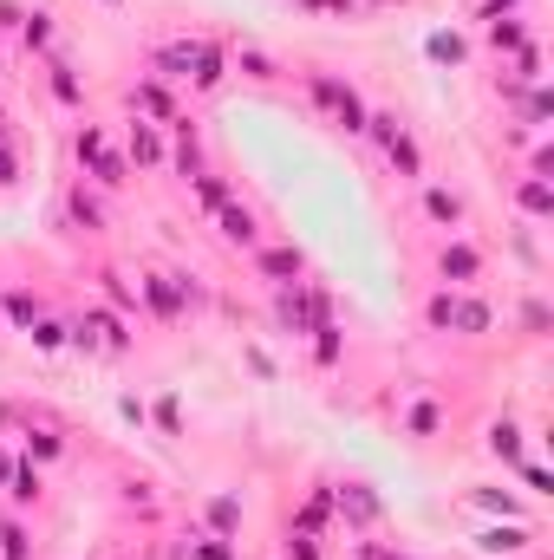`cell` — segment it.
<instances>
[{
  "mask_svg": "<svg viewBox=\"0 0 554 560\" xmlns=\"http://www.w3.org/2000/svg\"><path fill=\"white\" fill-rule=\"evenodd\" d=\"M313 358H320V366H340V326H320V339H313Z\"/></svg>",
  "mask_w": 554,
  "mask_h": 560,
  "instance_id": "603a6c76",
  "label": "cell"
},
{
  "mask_svg": "<svg viewBox=\"0 0 554 560\" xmlns=\"http://www.w3.org/2000/svg\"><path fill=\"white\" fill-rule=\"evenodd\" d=\"M332 313H326V294L320 287H300L294 280V294H281V326H294V332H320Z\"/></svg>",
  "mask_w": 554,
  "mask_h": 560,
  "instance_id": "3957f363",
  "label": "cell"
},
{
  "mask_svg": "<svg viewBox=\"0 0 554 560\" xmlns=\"http://www.w3.org/2000/svg\"><path fill=\"white\" fill-rule=\"evenodd\" d=\"M52 40V26H46V14H33V20H26V46H46Z\"/></svg>",
  "mask_w": 554,
  "mask_h": 560,
  "instance_id": "1f68e13d",
  "label": "cell"
},
{
  "mask_svg": "<svg viewBox=\"0 0 554 560\" xmlns=\"http://www.w3.org/2000/svg\"><path fill=\"white\" fill-rule=\"evenodd\" d=\"M215 215H222V235H229V241H255V215H248V209H229V203H222Z\"/></svg>",
  "mask_w": 554,
  "mask_h": 560,
  "instance_id": "5bb4252c",
  "label": "cell"
},
{
  "mask_svg": "<svg viewBox=\"0 0 554 560\" xmlns=\"http://www.w3.org/2000/svg\"><path fill=\"white\" fill-rule=\"evenodd\" d=\"M261 274H274V280H300V248H268V255H261Z\"/></svg>",
  "mask_w": 554,
  "mask_h": 560,
  "instance_id": "4fadbf2b",
  "label": "cell"
},
{
  "mask_svg": "<svg viewBox=\"0 0 554 560\" xmlns=\"http://www.w3.org/2000/svg\"><path fill=\"white\" fill-rule=\"evenodd\" d=\"M78 157L92 163V176H98L104 189H118V183H124V157L111 150V137H104L98 124H86V131H78Z\"/></svg>",
  "mask_w": 554,
  "mask_h": 560,
  "instance_id": "277c9868",
  "label": "cell"
},
{
  "mask_svg": "<svg viewBox=\"0 0 554 560\" xmlns=\"http://www.w3.org/2000/svg\"><path fill=\"white\" fill-rule=\"evenodd\" d=\"M424 215L443 221V229H457V221H463V203H457L450 189H424Z\"/></svg>",
  "mask_w": 554,
  "mask_h": 560,
  "instance_id": "8fae6325",
  "label": "cell"
},
{
  "mask_svg": "<svg viewBox=\"0 0 554 560\" xmlns=\"http://www.w3.org/2000/svg\"><path fill=\"white\" fill-rule=\"evenodd\" d=\"M307 92H313V104H326L332 111V124H346V131H366V98H359L352 86H340V78H326V72H313L307 78Z\"/></svg>",
  "mask_w": 554,
  "mask_h": 560,
  "instance_id": "6da1fadb",
  "label": "cell"
},
{
  "mask_svg": "<svg viewBox=\"0 0 554 560\" xmlns=\"http://www.w3.org/2000/svg\"><path fill=\"white\" fill-rule=\"evenodd\" d=\"M189 78L196 86H222V52L209 40H189Z\"/></svg>",
  "mask_w": 554,
  "mask_h": 560,
  "instance_id": "52a82bcc",
  "label": "cell"
},
{
  "mask_svg": "<svg viewBox=\"0 0 554 560\" xmlns=\"http://www.w3.org/2000/svg\"><path fill=\"white\" fill-rule=\"evenodd\" d=\"M7 475H14V463H7V450H0V483H7Z\"/></svg>",
  "mask_w": 554,
  "mask_h": 560,
  "instance_id": "8d00e7d4",
  "label": "cell"
},
{
  "mask_svg": "<svg viewBox=\"0 0 554 560\" xmlns=\"http://www.w3.org/2000/svg\"><path fill=\"white\" fill-rule=\"evenodd\" d=\"M7 313H14L20 326H33V300H26V294H14V300H7Z\"/></svg>",
  "mask_w": 554,
  "mask_h": 560,
  "instance_id": "d6a6232c",
  "label": "cell"
},
{
  "mask_svg": "<svg viewBox=\"0 0 554 560\" xmlns=\"http://www.w3.org/2000/svg\"><path fill=\"white\" fill-rule=\"evenodd\" d=\"M52 92H59L66 104H78V78H72L66 66H52Z\"/></svg>",
  "mask_w": 554,
  "mask_h": 560,
  "instance_id": "4316f807",
  "label": "cell"
},
{
  "mask_svg": "<svg viewBox=\"0 0 554 560\" xmlns=\"http://www.w3.org/2000/svg\"><path fill=\"white\" fill-rule=\"evenodd\" d=\"M196 189H203V203H209V209H222V203H229V189H222L215 176H196Z\"/></svg>",
  "mask_w": 554,
  "mask_h": 560,
  "instance_id": "4dcf8cb0",
  "label": "cell"
},
{
  "mask_svg": "<svg viewBox=\"0 0 554 560\" xmlns=\"http://www.w3.org/2000/svg\"><path fill=\"white\" fill-rule=\"evenodd\" d=\"M340 509H346V521L372 528V521H378V495H372L366 483H346V489H340Z\"/></svg>",
  "mask_w": 554,
  "mask_h": 560,
  "instance_id": "8992f818",
  "label": "cell"
},
{
  "mask_svg": "<svg viewBox=\"0 0 554 560\" xmlns=\"http://www.w3.org/2000/svg\"><path fill=\"white\" fill-rule=\"evenodd\" d=\"M7 495L14 501H40V469H14L7 475Z\"/></svg>",
  "mask_w": 554,
  "mask_h": 560,
  "instance_id": "7402d4cb",
  "label": "cell"
},
{
  "mask_svg": "<svg viewBox=\"0 0 554 560\" xmlns=\"http://www.w3.org/2000/svg\"><path fill=\"white\" fill-rule=\"evenodd\" d=\"M515 195H522V209H529V215H548V209H554V195H548V183H541V176H529Z\"/></svg>",
  "mask_w": 554,
  "mask_h": 560,
  "instance_id": "ffe728a7",
  "label": "cell"
},
{
  "mask_svg": "<svg viewBox=\"0 0 554 560\" xmlns=\"http://www.w3.org/2000/svg\"><path fill=\"white\" fill-rule=\"evenodd\" d=\"M131 157L144 163V170H157V163H163V137H157V124H144V118L131 124Z\"/></svg>",
  "mask_w": 554,
  "mask_h": 560,
  "instance_id": "9c48e42d",
  "label": "cell"
},
{
  "mask_svg": "<svg viewBox=\"0 0 554 560\" xmlns=\"http://www.w3.org/2000/svg\"><path fill=\"white\" fill-rule=\"evenodd\" d=\"M72 215H78V221H86V229H98V203H92V195H86V189H78V195H72Z\"/></svg>",
  "mask_w": 554,
  "mask_h": 560,
  "instance_id": "83f0119b",
  "label": "cell"
},
{
  "mask_svg": "<svg viewBox=\"0 0 554 560\" xmlns=\"http://www.w3.org/2000/svg\"><path fill=\"white\" fill-rule=\"evenodd\" d=\"M489 450L503 456V463H522V430H515V424H495V430H489Z\"/></svg>",
  "mask_w": 554,
  "mask_h": 560,
  "instance_id": "2e32d148",
  "label": "cell"
},
{
  "mask_svg": "<svg viewBox=\"0 0 554 560\" xmlns=\"http://www.w3.org/2000/svg\"><path fill=\"white\" fill-rule=\"evenodd\" d=\"M522 541H529L522 528H483V535H477V547H489V554H515Z\"/></svg>",
  "mask_w": 554,
  "mask_h": 560,
  "instance_id": "9a60e30c",
  "label": "cell"
},
{
  "mask_svg": "<svg viewBox=\"0 0 554 560\" xmlns=\"http://www.w3.org/2000/svg\"><path fill=\"white\" fill-rule=\"evenodd\" d=\"M404 430H411V437H431V430H437V404H431V398H418V404L404 411Z\"/></svg>",
  "mask_w": 554,
  "mask_h": 560,
  "instance_id": "ac0fdd59",
  "label": "cell"
},
{
  "mask_svg": "<svg viewBox=\"0 0 554 560\" xmlns=\"http://www.w3.org/2000/svg\"><path fill=\"white\" fill-rule=\"evenodd\" d=\"M489 46H495V52H522V20L489 14Z\"/></svg>",
  "mask_w": 554,
  "mask_h": 560,
  "instance_id": "7c38bea8",
  "label": "cell"
},
{
  "mask_svg": "<svg viewBox=\"0 0 554 560\" xmlns=\"http://www.w3.org/2000/svg\"><path fill=\"white\" fill-rule=\"evenodd\" d=\"M235 521H241V509H235L229 495H215V501H209V528H215L222 541H229V535H235Z\"/></svg>",
  "mask_w": 554,
  "mask_h": 560,
  "instance_id": "e0dca14e",
  "label": "cell"
},
{
  "mask_svg": "<svg viewBox=\"0 0 554 560\" xmlns=\"http://www.w3.org/2000/svg\"><path fill=\"white\" fill-rule=\"evenodd\" d=\"M359 560H398V554H385V547H366V554H359Z\"/></svg>",
  "mask_w": 554,
  "mask_h": 560,
  "instance_id": "d590c367",
  "label": "cell"
},
{
  "mask_svg": "<svg viewBox=\"0 0 554 560\" xmlns=\"http://www.w3.org/2000/svg\"><path fill=\"white\" fill-rule=\"evenodd\" d=\"M111 7H118V0H111Z\"/></svg>",
  "mask_w": 554,
  "mask_h": 560,
  "instance_id": "f35d334b",
  "label": "cell"
},
{
  "mask_svg": "<svg viewBox=\"0 0 554 560\" xmlns=\"http://www.w3.org/2000/svg\"><path fill=\"white\" fill-rule=\"evenodd\" d=\"M477 501H483V509H503V515H515V495H503V489H477Z\"/></svg>",
  "mask_w": 554,
  "mask_h": 560,
  "instance_id": "f546056e",
  "label": "cell"
},
{
  "mask_svg": "<svg viewBox=\"0 0 554 560\" xmlns=\"http://www.w3.org/2000/svg\"><path fill=\"white\" fill-rule=\"evenodd\" d=\"M431 326H457V332H489V306L483 300H457V294H437L424 306Z\"/></svg>",
  "mask_w": 554,
  "mask_h": 560,
  "instance_id": "7a4b0ae2",
  "label": "cell"
},
{
  "mask_svg": "<svg viewBox=\"0 0 554 560\" xmlns=\"http://www.w3.org/2000/svg\"><path fill=\"white\" fill-rule=\"evenodd\" d=\"M503 7H509V0H495V14H503Z\"/></svg>",
  "mask_w": 554,
  "mask_h": 560,
  "instance_id": "74e56055",
  "label": "cell"
},
{
  "mask_svg": "<svg viewBox=\"0 0 554 560\" xmlns=\"http://www.w3.org/2000/svg\"><path fill=\"white\" fill-rule=\"evenodd\" d=\"M137 104L157 111V118H170V98H163V86H137Z\"/></svg>",
  "mask_w": 554,
  "mask_h": 560,
  "instance_id": "d4e9b609",
  "label": "cell"
},
{
  "mask_svg": "<svg viewBox=\"0 0 554 560\" xmlns=\"http://www.w3.org/2000/svg\"><path fill=\"white\" fill-rule=\"evenodd\" d=\"M326 509H332V495H326V489H313V495H307V509H300V535L326 528Z\"/></svg>",
  "mask_w": 554,
  "mask_h": 560,
  "instance_id": "d6986e66",
  "label": "cell"
},
{
  "mask_svg": "<svg viewBox=\"0 0 554 560\" xmlns=\"http://www.w3.org/2000/svg\"><path fill=\"white\" fill-rule=\"evenodd\" d=\"M483 274V261H477V248H443V280H457V287H469V280Z\"/></svg>",
  "mask_w": 554,
  "mask_h": 560,
  "instance_id": "ba28073f",
  "label": "cell"
},
{
  "mask_svg": "<svg viewBox=\"0 0 554 560\" xmlns=\"http://www.w3.org/2000/svg\"><path fill=\"white\" fill-rule=\"evenodd\" d=\"M144 294H150V306H157L163 320H177V313H183V294H189V280H177V287H170V280H144Z\"/></svg>",
  "mask_w": 554,
  "mask_h": 560,
  "instance_id": "30bf717a",
  "label": "cell"
},
{
  "mask_svg": "<svg viewBox=\"0 0 554 560\" xmlns=\"http://www.w3.org/2000/svg\"><path fill=\"white\" fill-rule=\"evenodd\" d=\"M157 424H163V430H170V437L183 430V411H177V398H163V404H157Z\"/></svg>",
  "mask_w": 554,
  "mask_h": 560,
  "instance_id": "f1b7e54d",
  "label": "cell"
},
{
  "mask_svg": "<svg viewBox=\"0 0 554 560\" xmlns=\"http://www.w3.org/2000/svg\"><path fill=\"white\" fill-rule=\"evenodd\" d=\"M366 131L385 144V157L398 163V176H424V157H418V144H411V137L398 131V118H366Z\"/></svg>",
  "mask_w": 554,
  "mask_h": 560,
  "instance_id": "5b68a950",
  "label": "cell"
},
{
  "mask_svg": "<svg viewBox=\"0 0 554 560\" xmlns=\"http://www.w3.org/2000/svg\"><path fill=\"white\" fill-rule=\"evenodd\" d=\"M431 59L437 66H463V40L457 33H431Z\"/></svg>",
  "mask_w": 554,
  "mask_h": 560,
  "instance_id": "44dd1931",
  "label": "cell"
},
{
  "mask_svg": "<svg viewBox=\"0 0 554 560\" xmlns=\"http://www.w3.org/2000/svg\"><path fill=\"white\" fill-rule=\"evenodd\" d=\"M241 72H255V78H274V59H268V52H255V46H248V52H241Z\"/></svg>",
  "mask_w": 554,
  "mask_h": 560,
  "instance_id": "484cf974",
  "label": "cell"
},
{
  "mask_svg": "<svg viewBox=\"0 0 554 560\" xmlns=\"http://www.w3.org/2000/svg\"><path fill=\"white\" fill-rule=\"evenodd\" d=\"M33 346H40V352H59V346H66V326H59V320H40V326H33Z\"/></svg>",
  "mask_w": 554,
  "mask_h": 560,
  "instance_id": "cb8c5ba5",
  "label": "cell"
},
{
  "mask_svg": "<svg viewBox=\"0 0 554 560\" xmlns=\"http://www.w3.org/2000/svg\"><path fill=\"white\" fill-rule=\"evenodd\" d=\"M294 560H320V547H313V535H294V547H287Z\"/></svg>",
  "mask_w": 554,
  "mask_h": 560,
  "instance_id": "836d02e7",
  "label": "cell"
},
{
  "mask_svg": "<svg viewBox=\"0 0 554 560\" xmlns=\"http://www.w3.org/2000/svg\"><path fill=\"white\" fill-rule=\"evenodd\" d=\"M0 183H14V150H0Z\"/></svg>",
  "mask_w": 554,
  "mask_h": 560,
  "instance_id": "e575fe53",
  "label": "cell"
}]
</instances>
